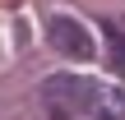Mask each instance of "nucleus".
I'll list each match as a JSON object with an SVG mask.
<instances>
[{
	"label": "nucleus",
	"instance_id": "1",
	"mask_svg": "<svg viewBox=\"0 0 125 120\" xmlns=\"http://www.w3.org/2000/svg\"><path fill=\"white\" fill-rule=\"evenodd\" d=\"M93 92H97V83H88L79 74H51V79H42V111H46V120H83L93 106Z\"/></svg>",
	"mask_w": 125,
	"mask_h": 120
},
{
	"label": "nucleus",
	"instance_id": "2",
	"mask_svg": "<svg viewBox=\"0 0 125 120\" xmlns=\"http://www.w3.org/2000/svg\"><path fill=\"white\" fill-rule=\"evenodd\" d=\"M46 42L60 51V55H70V60H93V37H88V28L79 23V18H70V14H51L46 18Z\"/></svg>",
	"mask_w": 125,
	"mask_h": 120
},
{
	"label": "nucleus",
	"instance_id": "3",
	"mask_svg": "<svg viewBox=\"0 0 125 120\" xmlns=\"http://www.w3.org/2000/svg\"><path fill=\"white\" fill-rule=\"evenodd\" d=\"M88 116H93V120H125V92H121V88H97Z\"/></svg>",
	"mask_w": 125,
	"mask_h": 120
},
{
	"label": "nucleus",
	"instance_id": "4",
	"mask_svg": "<svg viewBox=\"0 0 125 120\" xmlns=\"http://www.w3.org/2000/svg\"><path fill=\"white\" fill-rule=\"evenodd\" d=\"M102 32H107V46H111V69L125 79V18H102Z\"/></svg>",
	"mask_w": 125,
	"mask_h": 120
}]
</instances>
